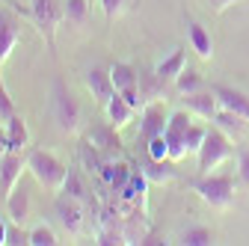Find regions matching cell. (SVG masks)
<instances>
[{
  "instance_id": "cell-1",
  "label": "cell",
  "mask_w": 249,
  "mask_h": 246,
  "mask_svg": "<svg viewBox=\"0 0 249 246\" xmlns=\"http://www.w3.org/2000/svg\"><path fill=\"white\" fill-rule=\"evenodd\" d=\"M51 116H53L56 128L62 134L74 137L80 131V104L74 101V95L69 92V86H66L62 77H56L51 83Z\"/></svg>"
},
{
  "instance_id": "cell-2",
  "label": "cell",
  "mask_w": 249,
  "mask_h": 246,
  "mask_svg": "<svg viewBox=\"0 0 249 246\" xmlns=\"http://www.w3.org/2000/svg\"><path fill=\"white\" fill-rule=\"evenodd\" d=\"M27 169L33 175L42 187L48 190H62V184H66V175H69V166L62 163L53 151H45V148H33L27 155Z\"/></svg>"
},
{
  "instance_id": "cell-3",
  "label": "cell",
  "mask_w": 249,
  "mask_h": 246,
  "mask_svg": "<svg viewBox=\"0 0 249 246\" xmlns=\"http://www.w3.org/2000/svg\"><path fill=\"white\" fill-rule=\"evenodd\" d=\"M190 187L199 193V199L216 211H229L234 205V178L231 175H216V172H208V175H199L196 181H190Z\"/></svg>"
},
{
  "instance_id": "cell-4",
  "label": "cell",
  "mask_w": 249,
  "mask_h": 246,
  "mask_svg": "<svg viewBox=\"0 0 249 246\" xmlns=\"http://www.w3.org/2000/svg\"><path fill=\"white\" fill-rule=\"evenodd\" d=\"M30 21L45 39V48L56 53V30L62 24V0H30Z\"/></svg>"
},
{
  "instance_id": "cell-5",
  "label": "cell",
  "mask_w": 249,
  "mask_h": 246,
  "mask_svg": "<svg viewBox=\"0 0 249 246\" xmlns=\"http://www.w3.org/2000/svg\"><path fill=\"white\" fill-rule=\"evenodd\" d=\"M234 140L229 137V134H223L220 128H208V134H205V142H202V148H199V175H208V172H213L220 163H226L231 155H234V145H231Z\"/></svg>"
},
{
  "instance_id": "cell-6",
  "label": "cell",
  "mask_w": 249,
  "mask_h": 246,
  "mask_svg": "<svg viewBox=\"0 0 249 246\" xmlns=\"http://www.w3.org/2000/svg\"><path fill=\"white\" fill-rule=\"evenodd\" d=\"M190 125H193V113L187 110V107L169 113V122H166L163 137H166V142H169V160H172V163H178V160L187 158L184 140H187V131H190Z\"/></svg>"
},
{
  "instance_id": "cell-7",
  "label": "cell",
  "mask_w": 249,
  "mask_h": 246,
  "mask_svg": "<svg viewBox=\"0 0 249 246\" xmlns=\"http://www.w3.org/2000/svg\"><path fill=\"white\" fill-rule=\"evenodd\" d=\"M21 33H24V15L15 12L12 6L0 9V66H3L12 56V51L18 48Z\"/></svg>"
},
{
  "instance_id": "cell-8",
  "label": "cell",
  "mask_w": 249,
  "mask_h": 246,
  "mask_svg": "<svg viewBox=\"0 0 249 246\" xmlns=\"http://www.w3.org/2000/svg\"><path fill=\"white\" fill-rule=\"evenodd\" d=\"M53 213L59 217V226L69 231V237H83V231H86L83 202H77V199H69V196H62V199L53 205Z\"/></svg>"
},
{
  "instance_id": "cell-9",
  "label": "cell",
  "mask_w": 249,
  "mask_h": 246,
  "mask_svg": "<svg viewBox=\"0 0 249 246\" xmlns=\"http://www.w3.org/2000/svg\"><path fill=\"white\" fill-rule=\"evenodd\" d=\"M24 169H27L24 151H6V155H0V196L3 199L21 184Z\"/></svg>"
},
{
  "instance_id": "cell-10",
  "label": "cell",
  "mask_w": 249,
  "mask_h": 246,
  "mask_svg": "<svg viewBox=\"0 0 249 246\" xmlns=\"http://www.w3.org/2000/svg\"><path fill=\"white\" fill-rule=\"evenodd\" d=\"M166 122H169V113H166L163 101H148L142 107V116H140V140L148 142L154 137H163Z\"/></svg>"
},
{
  "instance_id": "cell-11",
  "label": "cell",
  "mask_w": 249,
  "mask_h": 246,
  "mask_svg": "<svg viewBox=\"0 0 249 246\" xmlns=\"http://www.w3.org/2000/svg\"><path fill=\"white\" fill-rule=\"evenodd\" d=\"M213 95L220 98V107H223V110L237 113L240 119L249 122V95H246V92H240V89H234V86H226V83H216V86H213Z\"/></svg>"
},
{
  "instance_id": "cell-12",
  "label": "cell",
  "mask_w": 249,
  "mask_h": 246,
  "mask_svg": "<svg viewBox=\"0 0 249 246\" xmlns=\"http://www.w3.org/2000/svg\"><path fill=\"white\" fill-rule=\"evenodd\" d=\"M89 140H92V145L98 148L101 160H116V158L122 155V142H119L116 128L110 125V122H107V125H101V128H92Z\"/></svg>"
},
{
  "instance_id": "cell-13",
  "label": "cell",
  "mask_w": 249,
  "mask_h": 246,
  "mask_svg": "<svg viewBox=\"0 0 249 246\" xmlns=\"http://www.w3.org/2000/svg\"><path fill=\"white\" fill-rule=\"evenodd\" d=\"M86 89L92 92L101 107L116 95V86H113V77H110V69H89L86 71Z\"/></svg>"
},
{
  "instance_id": "cell-14",
  "label": "cell",
  "mask_w": 249,
  "mask_h": 246,
  "mask_svg": "<svg viewBox=\"0 0 249 246\" xmlns=\"http://www.w3.org/2000/svg\"><path fill=\"white\" fill-rule=\"evenodd\" d=\"M184 107L205 122H213L216 110H220V98L213 95V89L211 92H193V95H184Z\"/></svg>"
},
{
  "instance_id": "cell-15",
  "label": "cell",
  "mask_w": 249,
  "mask_h": 246,
  "mask_svg": "<svg viewBox=\"0 0 249 246\" xmlns=\"http://www.w3.org/2000/svg\"><path fill=\"white\" fill-rule=\"evenodd\" d=\"M104 113H107V122H110V125H113L116 131H122V128H128V125H131V119H134L137 110H134L128 101H124L122 92H116V95L104 104Z\"/></svg>"
},
{
  "instance_id": "cell-16",
  "label": "cell",
  "mask_w": 249,
  "mask_h": 246,
  "mask_svg": "<svg viewBox=\"0 0 249 246\" xmlns=\"http://www.w3.org/2000/svg\"><path fill=\"white\" fill-rule=\"evenodd\" d=\"M187 69V51L184 48H175L169 56H163L158 66H154V74H158V80L163 83H175V77Z\"/></svg>"
},
{
  "instance_id": "cell-17",
  "label": "cell",
  "mask_w": 249,
  "mask_h": 246,
  "mask_svg": "<svg viewBox=\"0 0 249 246\" xmlns=\"http://www.w3.org/2000/svg\"><path fill=\"white\" fill-rule=\"evenodd\" d=\"M6 213H9V223H18L24 226L27 217H30V193L24 184H18V187L6 196Z\"/></svg>"
},
{
  "instance_id": "cell-18",
  "label": "cell",
  "mask_w": 249,
  "mask_h": 246,
  "mask_svg": "<svg viewBox=\"0 0 249 246\" xmlns=\"http://www.w3.org/2000/svg\"><path fill=\"white\" fill-rule=\"evenodd\" d=\"M187 36H190V48L199 53V59H208L213 56V42H211V33L193 18H187Z\"/></svg>"
},
{
  "instance_id": "cell-19",
  "label": "cell",
  "mask_w": 249,
  "mask_h": 246,
  "mask_svg": "<svg viewBox=\"0 0 249 246\" xmlns=\"http://www.w3.org/2000/svg\"><path fill=\"white\" fill-rule=\"evenodd\" d=\"M213 125L220 128L223 134H229L231 140H243L246 137V131H249V122L246 119H240L237 113H229V110H216V116H213Z\"/></svg>"
},
{
  "instance_id": "cell-20",
  "label": "cell",
  "mask_w": 249,
  "mask_h": 246,
  "mask_svg": "<svg viewBox=\"0 0 249 246\" xmlns=\"http://www.w3.org/2000/svg\"><path fill=\"white\" fill-rule=\"evenodd\" d=\"M6 134H9V151H27L30 145V128L21 113H15L9 122H6Z\"/></svg>"
},
{
  "instance_id": "cell-21",
  "label": "cell",
  "mask_w": 249,
  "mask_h": 246,
  "mask_svg": "<svg viewBox=\"0 0 249 246\" xmlns=\"http://www.w3.org/2000/svg\"><path fill=\"white\" fill-rule=\"evenodd\" d=\"M110 77H113V86L116 92H124V89H131V86H140V74L131 63H113L110 66Z\"/></svg>"
},
{
  "instance_id": "cell-22",
  "label": "cell",
  "mask_w": 249,
  "mask_h": 246,
  "mask_svg": "<svg viewBox=\"0 0 249 246\" xmlns=\"http://www.w3.org/2000/svg\"><path fill=\"white\" fill-rule=\"evenodd\" d=\"M89 3L92 0H62V21L71 27H80L89 18Z\"/></svg>"
},
{
  "instance_id": "cell-23",
  "label": "cell",
  "mask_w": 249,
  "mask_h": 246,
  "mask_svg": "<svg viewBox=\"0 0 249 246\" xmlns=\"http://www.w3.org/2000/svg\"><path fill=\"white\" fill-rule=\"evenodd\" d=\"M175 92L178 95H193V92H202V86H205V77L196 71V69H184L178 77H175Z\"/></svg>"
},
{
  "instance_id": "cell-24",
  "label": "cell",
  "mask_w": 249,
  "mask_h": 246,
  "mask_svg": "<svg viewBox=\"0 0 249 246\" xmlns=\"http://www.w3.org/2000/svg\"><path fill=\"white\" fill-rule=\"evenodd\" d=\"M169 163H172V160H151V158H148V163L142 166V178H145V181H158V184L172 181V178H175V169H172Z\"/></svg>"
},
{
  "instance_id": "cell-25",
  "label": "cell",
  "mask_w": 249,
  "mask_h": 246,
  "mask_svg": "<svg viewBox=\"0 0 249 246\" xmlns=\"http://www.w3.org/2000/svg\"><path fill=\"white\" fill-rule=\"evenodd\" d=\"M62 196H69V199H77V202H86V184H83V175L77 169L69 166V175H66V184H62Z\"/></svg>"
},
{
  "instance_id": "cell-26",
  "label": "cell",
  "mask_w": 249,
  "mask_h": 246,
  "mask_svg": "<svg viewBox=\"0 0 249 246\" xmlns=\"http://www.w3.org/2000/svg\"><path fill=\"white\" fill-rule=\"evenodd\" d=\"M181 243L184 246H211L213 243V231L208 226H190V228H184Z\"/></svg>"
},
{
  "instance_id": "cell-27",
  "label": "cell",
  "mask_w": 249,
  "mask_h": 246,
  "mask_svg": "<svg viewBox=\"0 0 249 246\" xmlns=\"http://www.w3.org/2000/svg\"><path fill=\"white\" fill-rule=\"evenodd\" d=\"M56 243H59V237L48 223H39L30 228V246H56Z\"/></svg>"
},
{
  "instance_id": "cell-28",
  "label": "cell",
  "mask_w": 249,
  "mask_h": 246,
  "mask_svg": "<svg viewBox=\"0 0 249 246\" xmlns=\"http://www.w3.org/2000/svg\"><path fill=\"white\" fill-rule=\"evenodd\" d=\"M205 134H208V128H202V125H190V131H187V140H184V148H187V158L190 155H199V148H202V142H205Z\"/></svg>"
},
{
  "instance_id": "cell-29",
  "label": "cell",
  "mask_w": 249,
  "mask_h": 246,
  "mask_svg": "<svg viewBox=\"0 0 249 246\" xmlns=\"http://www.w3.org/2000/svg\"><path fill=\"white\" fill-rule=\"evenodd\" d=\"M95 243H101V246H116V243H128V237H124V231L116 228V226H101L98 234H95Z\"/></svg>"
},
{
  "instance_id": "cell-30",
  "label": "cell",
  "mask_w": 249,
  "mask_h": 246,
  "mask_svg": "<svg viewBox=\"0 0 249 246\" xmlns=\"http://www.w3.org/2000/svg\"><path fill=\"white\" fill-rule=\"evenodd\" d=\"M145 155H148L151 160H169V142H166V137L148 140V142H145Z\"/></svg>"
},
{
  "instance_id": "cell-31",
  "label": "cell",
  "mask_w": 249,
  "mask_h": 246,
  "mask_svg": "<svg viewBox=\"0 0 249 246\" xmlns=\"http://www.w3.org/2000/svg\"><path fill=\"white\" fill-rule=\"evenodd\" d=\"M15 113H18V107H15V101L9 98L6 83H3V74H0V122H9Z\"/></svg>"
},
{
  "instance_id": "cell-32",
  "label": "cell",
  "mask_w": 249,
  "mask_h": 246,
  "mask_svg": "<svg viewBox=\"0 0 249 246\" xmlns=\"http://www.w3.org/2000/svg\"><path fill=\"white\" fill-rule=\"evenodd\" d=\"M237 178H240V184L249 190V142L237 151Z\"/></svg>"
},
{
  "instance_id": "cell-33",
  "label": "cell",
  "mask_w": 249,
  "mask_h": 246,
  "mask_svg": "<svg viewBox=\"0 0 249 246\" xmlns=\"http://www.w3.org/2000/svg\"><path fill=\"white\" fill-rule=\"evenodd\" d=\"M6 243H12V246L30 243V231H24V226H18V223H9L6 226Z\"/></svg>"
},
{
  "instance_id": "cell-34",
  "label": "cell",
  "mask_w": 249,
  "mask_h": 246,
  "mask_svg": "<svg viewBox=\"0 0 249 246\" xmlns=\"http://www.w3.org/2000/svg\"><path fill=\"white\" fill-rule=\"evenodd\" d=\"M124 3H128V0H101V9H104V15H107V21H113V18H119V15L124 12Z\"/></svg>"
},
{
  "instance_id": "cell-35",
  "label": "cell",
  "mask_w": 249,
  "mask_h": 246,
  "mask_svg": "<svg viewBox=\"0 0 249 246\" xmlns=\"http://www.w3.org/2000/svg\"><path fill=\"white\" fill-rule=\"evenodd\" d=\"M9 151V134H6V122H0V155Z\"/></svg>"
},
{
  "instance_id": "cell-36",
  "label": "cell",
  "mask_w": 249,
  "mask_h": 246,
  "mask_svg": "<svg viewBox=\"0 0 249 246\" xmlns=\"http://www.w3.org/2000/svg\"><path fill=\"white\" fill-rule=\"evenodd\" d=\"M140 243H142V246H160V243H166V240H163L160 234H154V231H151V234H145Z\"/></svg>"
},
{
  "instance_id": "cell-37",
  "label": "cell",
  "mask_w": 249,
  "mask_h": 246,
  "mask_svg": "<svg viewBox=\"0 0 249 246\" xmlns=\"http://www.w3.org/2000/svg\"><path fill=\"white\" fill-rule=\"evenodd\" d=\"M208 3L216 9V12H223V9H229V6H234L237 3V0H208Z\"/></svg>"
},
{
  "instance_id": "cell-38",
  "label": "cell",
  "mask_w": 249,
  "mask_h": 246,
  "mask_svg": "<svg viewBox=\"0 0 249 246\" xmlns=\"http://www.w3.org/2000/svg\"><path fill=\"white\" fill-rule=\"evenodd\" d=\"M0 3H6V6H12V9H15V12H21V15H24V18H27V21H30V9H21V6H18V3H15V0H0Z\"/></svg>"
},
{
  "instance_id": "cell-39",
  "label": "cell",
  "mask_w": 249,
  "mask_h": 246,
  "mask_svg": "<svg viewBox=\"0 0 249 246\" xmlns=\"http://www.w3.org/2000/svg\"><path fill=\"white\" fill-rule=\"evenodd\" d=\"M6 226H9V223H3V220H0V246L6 243Z\"/></svg>"
}]
</instances>
